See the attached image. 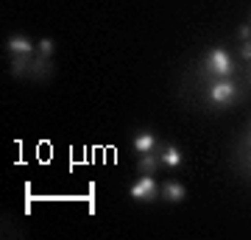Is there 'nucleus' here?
Masks as SVG:
<instances>
[{"label": "nucleus", "instance_id": "9d476101", "mask_svg": "<svg viewBox=\"0 0 251 240\" xmlns=\"http://www.w3.org/2000/svg\"><path fill=\"white\" fill-rule=\"evenodd\" d=\"M36 51H39V56H42V59H50V56H53V51H56L53 39H42V42H39V48H36Z\"/></svg>", "mask_w": 251, "mask_h": 240}, {"label": "nucleus", "instance_id": "39448f33", "mask_svg": "<svg viewBox=\"0 0 251 240\" xmlns=\"http://www.w3.org/2000/svg\"><path fill=\"white\" fill-rule=\"evenodd\" d=\"M131 145H134V151L137 154H148V151H153V145H156V137H153L151 132H140L134 137V142H131Z\"/></svg>", "mask_w": 251, "mask_h": 240}, {"label": "nucleus", "instance_id": "f257e3e1", "mask_svg": "<svg viewBox=\"0 0 251 240\" xmlns=\"http://www.w3.org/2000/svg\"><path fill=\"white\" fill-rule=\"evenodd\" d=\"M206 73L221 76V79H229L234 73V64H232V59H229V53H226L224 48H215L212 53L206 56Z\"/></svg>", "mask_w": 251, "mask_h": 240}, {"label": "nucleus", "instance_id": "9b49d317", "mask_svg": "<svg viewBox=\"0 0 251 240\" xmlns=\"http://www.w3.org/2000/svg\"><path fill=\"white\" fill-rule=\"evenodd\" d=\"M240 53H243V59H246V62H251V39H246V42H243Z\"/></svg>", "mask_w": 251, "mask_h": 240}, {"label": "nucleus", "instance_id": "20e7f679", "mask_svg": "<svg viewBox=\"0 0 251 240\" xmlns=\"http://www.w3.org/2000/svg\"><path fill=\"white\" fill-rule=\"evenodd\" d=\"M6 48H9L14 56H31L34 53V42H31L28 36H11L9 42H6Z\"/></svg>", "mask_w": 251, "mask_h": 240}, {"label": "nucleus", "instance_id": "1a4fd4ad", "mask_svg": "<svg viewBox=\"0 0 251 240\" xmlns=\"http://www.w3.org/2000/svg\"><path fill=\"white\" fill-rule=\"evenodd\" d=\"M31 67H34V59H31V56H14V59H11V73H14V76L31 70Z\"/></svg>", "mask_w": 251, "mask_h": 240}, {"label": "nucleus", "instance_id": "f03ea898", "mask_svg": "<svg viewBox=\"0 0 251 240\" xmlns=\"http://www.w3.org/2000/svg\"><path fill=\"white\" fill-rule=\"evenodd\" d=\"M156 193H159V190H156L153 173H143L134 185L128 187V196L134 198V201H156Z\"/></svg>", "mask_w": 251, "mask_h": 240}, {"label": "nucleus", "instance_id": "423d86ee", "mask_svg": "<svg viewBox=\"0 0 251 240\" xmlns=\"http://www.w3.org/2000/svg\"><path fill=\"white\" fill-rule=\"evenodd\" d=\"M184 196H187L184 185H179V182H168V185H165V198H168L171 204H179V201H184Z\"/></svg>", "mask_w": 251, "mask_h": 240}, {"label": "nucleus", "instance_id": "f8f14e48", "mask_svg": "<svg viewBox=\"0 0 251 240\" xmlns=\"http://www.w3.org/2000/svg\"><path fill=\"white\" fill-rule=\"evenodd\" d=\"M237 36H240L243 42H246V39H251V26H240V31H237Z\"/></svg>", "mask_w": 251, "mask_h": 240}, {"label": "nucleus", "instance_id": "0eeeda50", "mask_svg": "<svg viewBox=\"0 0 251 240\" xmlns=\"http://www.w3.org/2000/svg\"><path fill=\"white\" fill-rule=\"evenodd\" d=\"M159 157H162V165H168V168H179L181 162H184V157H181V151L176 145H168Z\"/></svg>", "mask_w": 251, "mask_h": 240}, {"label": "nucleus", "instance_id": "7ed1b4c3", "mask_svg": "<svg viewBox=\"0 0 251 240\" xmlns=\"http://www.w3.org/2000/svg\"><path fill=\"white\" fill-rule=\"evenodd\" d=\"M234 92H237V87H234L232 81L221 79L218 84H212V89H209V101H212V104H218V107H224V104L234 101Z\"/></svg>", "mask_w": 251, "mask_h": 240}, {"label": "nucleus", "instance_id": "6e6552de", "mask_svg": "<svg viewBox=\"0 0 251 240\" xmlns=\"http://www.w3.org/2000/svg\"><path fill=\"white\" fill-rule=\"evenodd\" d=\"M159 165H162V157H151V151H148V154H140V160H137V168H140V173H153Z\"/></svg>", "mask_w": 251, "mask_h": 240}]
</instances>
